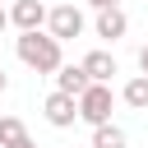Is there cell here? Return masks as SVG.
Segmentation results:
<instances>
[{
  "mask_svg": "<svg viewBox=\"0 0 148 148\" xmlns=\"http://www.w3.org/2000/svg\"><path fill=\"white\" fill-rule=\"evenodd\" d=\"M51 79H56V88H60V92H69V97H79V92H83V88L92 83L83 65H60V69H56Z\"/></svg>",
  "mask_w": 148,
  "mask_h": 148,
  "instance_id": "cell-8",
  "label": "cell"
},
{
  "mask_svg": "<svg viewBox=\"0 0 148 148\" xmlns=\"http://www.w3.org/2000/svg\"><path fill=\"white\" fill-rule=\"evenodd\" d=\"M120 102L130 111H148V74H134L125 88H120Z\"/></svg>",
  "mask_w": 148,
  "mask_h": 148,
  "instance_id": "cell-10",
  "label": "cell"
},
{
  "mask_svg": "<svg viewBox=\"0 0 148 148\" xmlns=\"http://www.w3.org/2000/svg\"><path fill=\"white\" fill-rule=\"evenodd\" d=\"M88 148H92V143H88Z\"/></svg>",
  "mask_w": 148,
  "mask_h": 148,
  "instance_id": "cell-17",
  "label": "cell"
},
{
  "mask_svg": "<svg viewBox=\"0 0 148 148\" xmlns=\"http://www.w3.org/2000/svg\"><path fill=\"white\" fill-rule=\"evenodd\" d=\"M9 28H18V32L46 28V5L42 0H9Z\"/></svg>",
  "mask_w": 148,
  "mask_h": 148,
  "instance_id": "cell-6",
  "label": "cell"
},
{
  "mask_svg": "<svg viewBox=\"0 0 148 148\" xmlns=\"http://www.w3.org/2000/svg\"><path fill=\"white\" fill-rule=\"evenodd\" d=\"M42 116H46V125H56V130H69L74 120H79V97H69V92H51L46 102H42Z\"/></svg>",
  "mask_w": 148,
  "mask_h": 148,
  "instance_id": "cell-4",
  "label": "cell"
},
{
  "mask_svg": "<svg viewBox=\"0 0 148 148\" xmlns=\"http://www.w3.org/2000/svg\"><path fill=\"white\" fill-rule=\"evenodd\" d=\"M139 74H148V42L139 46Z\"/></svg>",
  "mask_w": 148,
  "mask_h": 148,
  "instance_id": "cell-12",
  "label": "cell"
},
{
  "mask_svg": "<svg viewBox=\"0 0 148 148\" xmlns=\"http://www.w3.org/2000/svg\"><path fill=\"white\" fill-rule=\"evenodd\" d=\"M79 65L88 69V79H92V83H111V79L120 74V65H116V56H111V51H88Z\"/></svg>",
  "mask_w": 148,
  "mask_h": 148,
  "instance_id": "cell-7",
  "label": "cell"
},
{
  "mask_svg": "<svg viewBox=\"0 0 148 148\" xmlns=\"http://www.w3.org/2000/svg\"><path fill=\"white\" fill-rule=\"evenodd\" d=\"M46 32H51L56 42H74V37L88 32V14H83L79 5H51V9H46Z\"/></svg>",
  "mask_w": 148,
  "mask_h": 148,
  "instance_id": "cell-2",
  "label": "cell"
},
{
  "mask_svg": "<svg viewBox=\"0 0 148 148\" xmlns=\"http://www.w3.org/2000/svg\"><path fill=\"white\" fill-rule=\"evenodd\" d=\"M125 143H130V139H125L120 125H111V120H106V125H92V148H125Z\"/></svg>",
  "mask_w": 148,
  "mask_h": 148,
  "instance_id": "cell-11",
  "label": "cell"
},
{
  "mask_svg": "<svg viewBox=\"0 0 148 148\" xmlns=\"http://www.w3.org/2000/svg\"><path fill=\"white\" fill-rule=\"evenodd\" d=\"M0 5H5V0H0Z\"/></svg>",
  "mask_w": 148,
  "mask_h": 148,
  "instance_id": "cell-18",
  "label": "cell"
},
{
  "mask_svg": "<svg viewBox=\"0 0 148 148\" xmlns=\"http://www.w3.org/2000/svg\"><path fill=\"white\" fill-rule=\"evenodd\" d=\"M14 56L32 69V74H56L65 65V42H56L46 28H32V32H18L14 37Z\"/></svg>",
  "mask_w": 148,
  "mask_h": 148,
  "instance_id": "cell-1",
  "label": "cell"
},
{
  "mask_svg": "<svg viewBox=\"0 0 148 148\" xmlns=\"http://www.w3.org/2000/svg\"><path fill=\"white\" fill-rule=\"evenodd\" d=\"M28 125L18 116H0V148H28Z\"/></svg>",
  "mask_w": 148,
  "mask_h": 148,
  "instance_id": "cell-9",
  "label": "cell"
},
{
  "mask_svg": "<svg viewBox=\"0 0 148 148\" xmlns=\"http://www.w3.org/2000/svg\"><path fill=\"white\" fill-rule=\"evenodd\" d=\"M92 9H106V5H120V0H88Z\"/></svg>",
  "mask_w": 148,
  "mask_h": 148,
  "instance_id": "cell-14",
  "label": "cell"
},
{
  "mask_svg": "<svg viewBox=\"0 0 148 148\" xmlns=\"http://www.w3.org/2000/svg\"><path fill=\"white\" fill-rule=\"evenodd\" d=\"M9 28V5H0V32Z\"/></svg>",
  "mask_w": 148,
  "mask_h": 148,
  "instance_id": "cell-13",
  "label": "cell"
},
{
  "mask_svg": "<svg viewBox=\"0 0 148 148\" xmlns=\"http://www.w3.org/2000/svg\"><path fill=\"white\" fill-rule=\"evenodd\" d=\"M111 106H116L111 83H88V88L79 92V120H83V125H106V120H111Z\"/></svg>",
  "mask_w": 148,
  "mask_h": 148,
  "instance_id": "cell-3",
  "label": "cell"
},
{
  "mask_svg": "<svg viewBox=\"0 0 148 148\" xmlns=\"http://www.w3.org/2000/svg\"><path fill=\"white\" fill-rule=\"evenodd\" d=\"M92 32H97L102 42H120V37L130 32V14H125L120 5H106V9H97V18H92Z\"/></svg>",
  "mask_w": 148,
  "mask_h": 148,
  "instance_id": "cell-5",
  "label": "cell"
},
{
  "mask_svg": "<svg viewBox=\"0 0 148 148\" xmlns=\"http://www.w3.org/2000/svg\"><path fill=\"white\" fill-rule=\"evenodd\" d=\"M28 148H37V143H28Z\"/></svg>",
  "mask_w": 148,
  "mask_h": 148,
  "instance_id": "cell-16",
  "label": "cell"
},
{
  "mask_svg": "<svg viewBox=\"0 0 148 148\" xmlns=\"http://www.w3.org/2000/svg\"><path fill=\"white\" fill-rule=\"evenodd\" d=\"M5 88H9V74H5V69H0V92H5Z\"/></svg>",
  "mask_w": 148,
  "mask_h": 148,
  "instance_id": "cell-15",
  "label": "cell"
}]
</instances>
